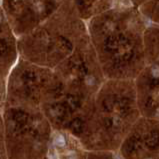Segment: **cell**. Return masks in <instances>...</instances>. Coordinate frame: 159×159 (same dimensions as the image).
I'll use <instances>...</instances> for the list:
<instances>
[{"label": "cell", "mask_w": 159, "mask_h": 159, "mask_svg": "<svg viewBox=\"0 0 159 159\" xmlns=\"http://www.w3.org/2000/svg\"><path fill=\"white\" fill-rule=\"evenodd\" d=\"M116 155L118 159H159V120L141 116Z\"/></svg>", "instance_id": "6"}, {"label": "cell", "mask_w": 159, "mask_h": 159, "mask_svg": "<svg viewBox=\"0 0 159 159\" xmlns=\"http://www.w3.org/2000/svg\"><path fill=\"white\" fill-rule=\"evenodd\" d=\"M140 117L134 80L106 79L91 103L76 140L85 151L116 153Z\"/></svg>", "instance_id": "3"}, {"label": "cell", "mask_w": 159, "mask_h": 159, "mask_svg": "<svg viewBox=\"0 0 159 159\" xmlns=\"http://www.w3.org/2000/svg\"><path fill=\"white\" fill-rule=\"evenodd\" d=\"M17 37L0 7V81H5L18 60Z\"/></svg>", "instance_id": "8"}, {"label": "cell", "mask_w": 159, "mask_h": 159, "mask_svg": "<svg viewBox=\"0 0 159 159\" xmlns=\"http://www.w3.org/2000/svg\"><path fill=\"white\" fill-rule=\"evenodd\" d=\"M42 66L18 58L6 79L2 106L8 159H46L54 130L44 110Z\"/></svg>", "instance_id": "1"}, {"label": "cell", "mask_w": 159, "mask_h": 159, "mask_svg": "<svg viewBox=\"0 0 159 159\" xmlns=\"http://www.w3.org/2000/svg\"><path fill=\"white\" fill-rule=\"evenodd\" d=\"M89 38L86 22L71 0L28 34L17 38L18 57L49 69L56 67Z\"/></svg>", "instance_id": "4"}, {"label": "cell", "mask_w": 159, "mask_h": 159, "mask_svg": "<svg viewBox=\"0 0 159 159\" xmlns=\"http://www.w3.org/2000/svg\"><path fill=\"white\" fill-rule=\"evenodd\" d=\"M134 83L141 116L159 120V59L146 66Z\"/></svg>", "instance_id": "7"}, {"label": "cell", "mask_w": 159, "mask_h": 159, "mask_svg": "<svg viewBox=\"0 0 159 159\" xmlns=\"http://www.w3.org/2000/svg\"><path fill=\"white\" fill-rule=\"evenodd\" d=\"M86 26L106 79L135 80L152 63L141 40L140 18L131 5L114 0L109 10L89 19Z\"/></svg>", "instance_id": "2"}, {"label": "cell", "mask_w": 159, "mask_h": 159, "mask_svg": "<svg viewBox=\"0 0 159 159\" xmlns=\"http://www.w3.org/2000/svg\"><path fill=\"white\" fill-rule=\"evenodd\" d=\"M5 87H6V80L5 81H0V110H2V106H3L4 102Z\"/></svg>", "instance_id": "10"}, {"label": "cell", "mask_w": 159, "mask_h": 159, "mask_svg": "<svg viewBox=\"0 0 159 159\" xmlns=\"http://www.w3.org/2000/svg\"><path fill=\"white\" fill-rule=\"evenodd\" d=\"M66 0H0V7L16 37L28 34L54 14Z\"/></svg>", "instance_id": "5"}, {"label": "cell", "mask_w": 159, "mask_h": 159, "mask_svg": "<svg viewBox=\"0 0 159 159\" xmlns=\"http://www.w3.org/2000/svg\"><path fill=\"white\" fill-rule=\"evenodd\" d=\"M79 17L87 22L89 19L109 10L114 0H71Z\"/></svg>", "instance_id": "9"}]
</instances>
